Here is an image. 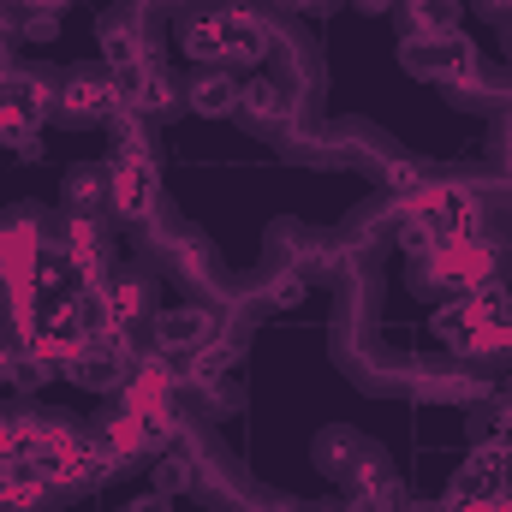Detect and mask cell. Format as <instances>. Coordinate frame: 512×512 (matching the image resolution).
I'll return each mask as SVG.
<instances>
[{
  "mask_svg": "<svg viewBox=\"0 0 512 512\" xmlns=\"http://www.w3.org/2000/svg\"><path fill=\"white\" fill-rule=\"evenodd\" d=\"M429 245H459V239H483V209L471 191L459 185H423L405 209H399Z\"/></svg>",
  "mask_w": 512,
  "mask_h": 512,
  "instance_id": "obj_1",
  "label": "cell"
},
{
  "mask_svg": "<svg viewBox=\"0 0 512 512\" xmlns=\"http://www.w3.org/2000/svg\"><path fill=\"white\" fill-rule=\"evenodd\" d=\"M495 268H501V251H489L483 239H459V245H435V251L423 256V280L429 286H489L495 280Z\"/></svg>",
  "mask_w": 512,
  "mask_h": 512,
  "instance_id": "obj_2",
  "label": "cell"
},
{
  "mask_svg": "<svg viewBox=\"0 0 512 512\" xmlns=\"http://www.w3.org/2000/svg\"><path fill=\"white\" fill-rule=\"evenodd\" d=\"M36 471L48 483H84V477H102V459H96V441H84L72 429H48L36 447Z\"/></svg>",
  "mask_w": 512,
  "mask_h": 512,
  "instance_id": "obj_3",
  "label": "cell"
},
{
  "mask_svg": "<svg viewBox=\"0 0 512 512\" xmlns=\"http://www.w3.org/2000/svg\"><path fill=\"white\" fill-rule=\"evenodd\" d=\"M155 197H161L155 161H114V173H108V203H114L120 215H149Z\"/></svg>",
  "mask_w": 512,
  "mask_h": 512,
  "instance_id": "obj_4",
  "label": "cell"
},
{
  "mask_svg": "<svg viewBox=\"0 0 512 512\" xmlns=\"http://www.w3.org/2000/svg\"><path fill=\"white\" fill-rule=\"evenodd\" d=\"M274 48V24L256 12H221V60H262Z\"/></svg>",
  "mask_w": 512,
  "mask_h": 512,
  "instance_id": "obj_5",
  "label": "cell"
},
{
  "mask_svg": "<svg viewBox=\"0 0 512 512\" xmlns=\"http://www.w3.org/2000/svg\"><path fill=\"white\" fill-rule=\"evenodd\" d=\"M501 483H507V447H495V441H483L471 459H465V471H459V483H453V495H471V501H489V495H501Z\"/></svg>",
  "mask_w": 512,
  "mask_h": 512,
  "instance_id": "obj_6",
  "label": "cell"
},
{
  "mask_svg": "<svg viewBox=\"0 0 512 512\" xmlns=\"http://www.w3.org/2000/svg\"><path fill=\"white\" fill-rule=\"evenodd\" d=\"M60 108H66L72 120H102V114L120 108V84H108V78H72V84L60 90Z\"/></svg>",
  "mask_w": 512,
  "mask_h": 512,
  "instance_id": "obj_7",
  "label": "cell"
},
{
  "mask_svg": "<svg viewBox=\"0 0 512 512\" xmlns=\"http://www.w3.org/2000/svg\"><path fill=\"white\" fill-rule=\"evenodd\" d=\"M346 495H352V501H382V507H399V483H393L387 459H376V453L352 459V471H346Z\"/></svg>",
  "mask_w": 512,
  "mask_h": 512,
  "instance_id": "obj_8",
  "label": "cell"
},
{
  "mask_svg": "<svg viewBox=\"0 0 512 512\" xmlns=\"http://www.w3.org/2000/svg\"><path fill=\"white\" fill-rule=\"evenodd\" d=\"M155 340L167 352H197L209 340V310H167V316H155Z\"/></svg>",
  "mask_w": 512,
  "mask_h": 512,
  "instance_id": "obj_9",
  "label": "cell"
},
{
  "mask_svg": "<svg viewBox=\"0 0 512 512\" xmlns=\"http://www.w3.org/2000/svg\"><path fill=\"white\" fill-rule=\"evenodd\" d=\"M167 393H173V370H167V358H143V364L131 370V382H126V405H120V411L167 405Z\"/></svg>",
  "mask_w": 512,
  "mask_h": 512,
  "instance_id": "obj_10",
  "label": "cell"
},
{
  "mask_svg": "<svg viewBox=\"0 0 512 512\" xmlns=\"http://www.w3.org/2000/svg\"><path fill=\"white\" fill-rule=\"evenodd\" d=\"M459 30V6L453 0H411V36L417 42H441Z\"/></svg>",
  "mask_w": 512,
  "mask_h": 512,
  "instance_id": "obj_11",
  "label": "cell"
},
{
  "mask_svg": "<svg viewBox=\"0 0 512 512\" xmlns=\"http://www.w3.org/2000/svg\"><path fill=\"white\" fill-rule=\"evenodd\" d=\"M435 60H441V78H453V84H477V48H471L459 30L435 42Z\"/></svg>",
  "mask_w": 512,
  "mask_h": 512,
  "instance_id": "obj_12",
  "label": "cell"
},
{
  "mask_svg": "<svg viewBox=\"0 0 512 512\" xmlns=\"http://www.w3.org/2000/svg\"><path fill=\"white\" fill-rule=\"evenodd\" d=\"M191 108H197V114H233V108H239V84L221 78V72H203V78L191 84Z\"/></svg>",
  "mask_w": 512,
  "mask_h": 512,
  "instance_id": "obj_13",
  "label": "cell"
},
{
  "mask_svg": "<svg viewBox=\"0 0 512 512\" xmlns=\"http://www.w3.org/2000/svg\"><path fill=\"white\" fill-rule=\"evenodd\" d=\"M185 54L203 66H221V12H203L185 24Z\"/></svg>",
  "mask_w": 512,
  "mask_h": 512,
  "instance_id": "obj_14",
  "label": "cell"
},
{
  "mask_svg": "<svg viewBox=\"0 0 512 512\" xmlns=\"http://www.w3.org/2000/svg\"><path fill=\"white\" fill-rule=\"evenodd\" d=\"M102 54L126 72V66H137L143 60V42H137V30H131L126 18H114V24H102Z\"/></svg>",
  "mask_w": 512,
  "mask_h": 512,
  "instance_id": "obj_15",
  "label": "cell"
},
{
  "mask_svg": "<svg viewBox=\"0 0 512 512\" xmlns=\"http://www.w3.org/2000/svg\"><path fill=\"white\" fill-rule=\"evenodd\" d=\"M239 114H251V120H280V114H286V102H280V90H274V84L251 78V84H239Z\"/></svg>",
  "mask_w": 512,
  "mask_h": 512,
  "instance_id": "obj_16",
  "label": "cell"
},
{
  "mask_svg": "<svg viewBox=\"0 0 512 512\" xmlns=\"http://www.w3.org/2000/svg\"><path fill=\"white\" fill-rule=\"evenodd\" d=\"M227 364H233V346H227V340H203V346L191 352V382H203V387L221 382Z\"/></svg>",
  "mask_w": 512,
  "mask_h": 512,
  "instance_id": "obj_17",
  "label": "cell"
},
{
  "mask_svg": "<svg viewBox=\"0 0 512 512\" xmlns=\"http://www.w3.org/2000/svg\"><path fill=\"white\" fill-rule=\"evenodd\" d=\"M102 197H108V185H102L96 173H72V185H66L72 215H96V209H102Z\"/></svg>",
  "mask_w": 512,
  "mask_h": 512,
  "instance_id": "obj_18",
  "label": "cell"
},
{
  "mask_svg": "<svg viewBox=\"0 0 512 512\" xmlns=\"http://www.w3.org/2000/svg\"><path fill=\"white\" fill-rule=\"evenodd\" d=\"M108 316H114V328H126L131 316H143V286H137V280L108 286Z\"/></svg>",
  "mask_w": 512,
  "mask_h": 512,
  "instance_id": "obj_19",
  "label": "cell"
},
{
  "mask_svg": "<svg viewBox=\"0 0 512 512\" xmlns=\"http://www.w3.org/2000/svg\"><path fill=\"white\" fill-rule=\"evenodd\" d=\"M387 191L417 197V191H423V173H417V167H405V161H393V167H387Z\"/></svg>",
  "mask_w": 512,
  "mask_h": 512,
  "instance_id": "obj_20",
  "label": "cell"
},
{
  "mask_svg": "<svg viewBox=\"0 0 512 512\" xmlns=\"http://www.w3.org/2000/svg\"><path fill=\"white\" fill-rule=\"evenodd\" d=\"M298 298H304V274H280L268 292V304H298Z\"/></svg>",
  "mask_w": 512,
  "mask_h": 512,
  "instance_id": "obj_21",
  "label": "cell"
},
{
  "mask_svg": "<svg viewBox=\"0 0 512 512\" xmlns=\"http://www.w3.org/2000/svg\"><path fill=\"white\" fill-rule=\"evenodd\" d=\"M495 447H507V453H512V399L495 411Z\"/></svg>",
  "mask_w": 512,
  "mask_h": 512,
  "instance_id": "obj_22",
  "label": "cell"
},
{
  "mask_svg": "<svg viewBox=\"0 0 512 512\" xmlns=\"http://www.w3.org/2000/svg\"><path fill=\"white\" fill-rule=\"evenodd\" d=\"M24 30H30L36 42H48V36H54V18H48V12H30V24H24Z\"/></svg>",
  "mask_w": 512,
  "mask_h": 512,
  "instance_id": "obj_23",
  "label": "cell"
},
{
  "mask_svg": "<svg viewBox=\"0 0 512 512\" xmlns=\"http://www.w3.org/2000/svg\"><path fill=\"white\" fill-rule=\"evenodd\" d=\"M126 512H167V501H161V495H143V501H137V507H126Z\"/></svg>",
  "mask_w": 512,
  "mask_h": 512,
  "instance_id": "obj_24",
  "label": "cell"
},
{
  "mask_svg": "<svg viewBox=\"0 0 512 512\" xmlns=\"http://www.w3.org/2000/svg\"><path fill=\"white\" fill-rule=\"evenodd\" d=\"M346 512H399V507H382V501H346Z\"/></svg>",
  "mask_w": 512,
  "mask_h": 512,
  "instance_id": "obj_25",
  "label": "cell"
},
{
  "mask_svg": "<svg viewBox=\"0 0 512 512\" xmlns=\"http://www.w3.org/2000/svg\"><path fill=\"white\" fill-rule=\"evenodd\" d=\"M30 12H54V6H66V0H24Z\"/></svg>",
  "mask_w": 512,
  "mask_h": 512,
  "instance_id": "obj_26",
  "label": "cell"
},
{
  "mask_svg": "<svg viewBox=\"0 0 512 512\" xmlns=\"http://www.w3.org/2000/svg\"><path fill=\"white\" fill-rule=\"evenodd\" d=\"M483 6H489V12H507V18H512V0H483Z\"/></svg>",
  "mask_w": 512,
  "mask_h": 512,
  "instance_id": "obj_27",
  "label": "cell"
}]
</instances>
